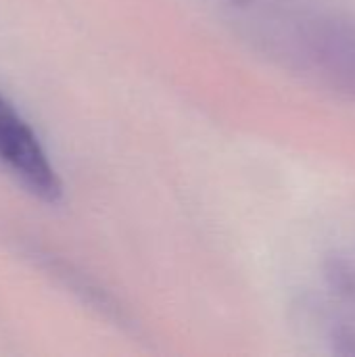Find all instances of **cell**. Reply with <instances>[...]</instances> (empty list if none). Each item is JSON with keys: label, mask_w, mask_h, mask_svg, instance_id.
I'll return each instance as SVG.
<instances>
[{"label": "cell", "mask_w": 355, "mask_h": 357, "mask_svg": "<svg viewBox=\"0 0 355 357\" xmlns=\"http://www.w3.org/2000/svg\"><path fill=\"white\" fill-rule=\"evenodd\" d=\"M331 354L343 357H355V324L337 320L328 331Z\"/></svg>", "instance_id": "277c9868"}, {"label": "cell", "mask_w": 355, "mask_h": 357, "mask_svg": "<svg viewBox=\"0 0 355 357\" xmlns=\"http://www.w3.org/2000/svg\"><path fill=\"white\" fill-rule=\"evenodd\" d=\"M312 59L324 79L355 100V23L324 19L310 36Z\"/></svg>", "instance_id": "7a4b0ae2"}, {"label": "cell", "mask_w": 355, "mask_h": 357, "mask_svg": "<svg viewBox=\"0 0 355 357\" xmlns=\"http://www.w3.org/2000/svg\"><path fill=\"white\" fill-rule=\"evenodd\" d=\"M0 161L40 199L61 197L59 176L38 136L4 96H0Z\"/></svg>", "instance_id": "6da1fadb"}, {"label": "cell", "mask_w": 355, "mask_h": 357, "mask_svg": "<svg viewBox=\"0 0 355 357\" xmlns=\"http://www.w3.org/2000/svg\"><path fill=\"white\" fill-rule=\"evenodd\" d=\"M326 287L345 305L355 307V259L347 253H331L322 264Z\"/></svg>", "instance_id": "3957f363"}]
</instances>
